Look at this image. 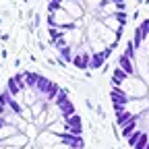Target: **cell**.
Returning a JSON list of instances; mask_svg holds the SVG:
<instances>
[{"label":"cell","mask_w":149,"mask_h":149,"mask_svg":"<svg viewBox=\"0 0 149 149\" xmlns=\"http://www.w3.org/2000/svg\"><path fill=\"white\" fill-rule=\"evenodd\" d=\"M120 89L126 93L130 100H147L149 97V85L143 79H139V77H128L120 85Z\"/></svg>","instance_id":"cell-1"},{"label":"cell","mask_w":149,"mask_h":149,"mask_svg":"<svg viewBox=\"0 0 149 149\" xmlns=\"http://www.w3.org/2000/svg\"><path fill=\"white\" fill-rule=\"evenodd\" d=\"M89 23L93 25V29H95V31H97V35H100V40H102L108 48H116V44H118V35H120V33L108 29V27H106V23H104V21H100V19H93V17H91V21H89Z\"/></svg>","instance_id":"cell-2"},{"label":"cell","mask_w":149,"mask_h":149,"mask_svg":"<svg viewBox=\"0 0 149 149\" xmlns=\"http://www.w3.org/2000/svg\"><path fill=\"white\" fill-rule=\"evenodd\" d=\"M48 27H60V29H74V19L66 13V10H62V8H58L56 13H52V15H48Z\"/></svg>","instance_id":"cell-3"},{"label":"cell","mask_w":149,"mask_h":149,"mask_svg":"<svg viewBox=\"0 0 149 149\" xmlns=\"http://www.w3.org/2000/svg\"><path fill=\"white\" fill-rule=\"evenodd\" d=\"M58 143H62V135H56V133H52V130H48V128L42 130L40 137H37V141H35V145L40 149H48V147L58 145Z\"/></svg>","instance_id":"cell-4"},{"label":"cell","mask_w":149,"mask_h":149,"mask_svg":"<svg viewBox=\"0 0 149 149\" xmlns=\"http://www.w3.org/2000/svg\"><path fill=\"white\" fill-rule=\"evenodd\" d=\"M122 108L128 112V114H133V116H141V114H145V112L149 110V97L147 100H128Z\"/></svg>","instance_id":"cell-5"},{"label":"cell","mask_w":149,"mask_h":149,"mask_svg":"<svg viewBox=\"0 0 149 149\" xmlns=\"http://www.w3.org/2000/svg\"><path fill=\"white\" fill-rule=\"evenodd\" d=\"M62 10H66L74 21H81V19L85 17V8L77 2V0H62V6H60Z\"/></svg>","instance_id":"cell-6"},{"label":"cell","mask_w":149,"mask_h":149,"mask_svg":"<svg viewBox=\"0 0 149 149\" xmlns=\"http://www.w3.org/2000/svg\"><path fill=\"white\" fill-rule=\"evenodd\" d=\"M104 23H106V27H108V29L120 33V31L124 29V25H126V13H118V15L106 17V19H104Z\"/></svg>","instance_id":"cell-7"},{"label":"cell","mask_w":149,"mask_h":149,"mask_svg":"<svg viewBox=\"0 0 149 149\" xmlns=\"http://www.w3.org/2000/svg\"><path fill=\"white\" fill-rule=\"evenodd\" d=\"M64 122H66V126H68V133H70V135H74V137H83V120H81L79 114H74V116L66 118Z\"/></svg>","instance_id":"cell-8"},{"label":"cell","mask_w":149,"mask_h":149,"mask_svg":"<svg viewBox=\"0 0 149 149\" xmlns=\"http://www.w3.org/2000/svg\"><path fill=\"white\" fill-rule=\"evenodd\" d=\"M21 100H23L25 106L31 108V106H35L37 102L42 100V93H40V89H37V87H27V89L23 91V97H21Z\"/></svg>","instance_id":"cell-9"},{"label":"cell","mask_w":149,"mask_h":149,"mask_svg":"<svg viewBox=\"0 0 149 149\" xmlns=\"http://www.w3.org/2000/svg\"><path fill=\"white\" fill-rule=\"evenodd\" d=\"M72 66H77L79 70H87V68H91V54L79 50L77 56H74V60H72Z\"/></svg>","instance_id":"cell-10"},{"label":"cell","mask_w":149,"mask_h":149,"mask_svg":"<svg viewBox=\"0 0 149 149\" xmlns=\"http://www.w3.org/2000/svg\"><path fill=\"white\" fill-rule=\"evenodd\" d=\"M110 100H112V104H114V106H124L130 97L126 95L120 87H112V89H110Z\"/></svg>","instance_id":"cell-11"},{"label":"cell","mask_w":149,"mask_h":149,"mask_svg":"<svg viewBox=\"0 0 149 149\" xmlns=\"http://www.w3.org/2000/svg\"><path fill=\"white\" fill-rule=\"evenodd\" d=\"M118 68H122L128 77H137V66H135V60L126 58V56H120L118 58Z\"/></svg>","instance_id":"cell-12"},{"label":"cell","mask_w":149,"mask_h":149,"mask_svg":"<svg viewBox=\"0 0 149 149\" xmlns=\"http://www.w3.org/2000/svg\"><path fill=\"white\" fill-rule=\"evenodd\" d=\"M114 114H116V122H118V126H120V128H122V126H126L130 120L135 118L133 114H128V112H126L122 106H114Z\"/></svg>","instance_id":"cell-13"},{"label":"cell","mask_w":149,"mask_h":149,"mask_svg":"<svg viewBox=\"0 0 149 149\" xmlns=\"http://www.w3.org/2000/svg\"><path fill=\"white\" fill-rule=\"evenodd\" d=\"M6 91L10 93L13 97H23V91H25V87L19 83L15 77H10L8 81H6Z\"/></svg>","instance_id":"cell-14"},{"label":"cell","mask_w":149,"mask_h":149,"mask_svg":"<svg viewBox=\"0 0 149 149\" xmlns=\"http://www.w3.org/2000/svg\"><path fill=\"white\" fill-rule=\"evenodd\" d=\"M58 108H60V114H62V118H64V120H66V118H70V116H74V114H77V110H74V104H72L70 100H66V102L58 104Z\"/></svg>","instance_id":"cell-15"},{"label":"cell","mask_w":149,"mask_h":149,"mask_svg":"<svg viewBox=\"0 0 149 149\" xmlns=\"http://www.w3.org/2000/svg\"><path fill=\"white\" fill-rule=\"evenodd\" d=\"M126 79H128V74H126L122 68H118V66H116V68H114V72H112V87H120Z\"/></svg>","instance_id":"cell-16"},{"label":"cell","mask_w":149,"mask_h":149,"mask_svg":"<svg viewBox=\"0 0 149 149\" xmlns=\"http://www.w3.org/2000/svg\"><path fill=\"white\" fill-rule=\"evenodd\" d=\"M52 85H54V81H50L48 77H44V74H40V77H37V89H40L42 95H46V93L52 89Z\"/></svg>","instance_id":"cell-17"},{"label":"cell","mask_w":149,"mask_h":149,"mask_svg":"<svg viewBox=\"0 0 149 149\" xmlns=\"http://www.w3.org/2000/svg\"><path fill=\"white\" fill-rule=\"evenodd\" d=\"M48 130H52V133H56V135H70V133H68V126H66V122H64V120L52 122V124L48 126Z\"/></svg>","instance_id":"cell-18"},{"label":"cell","mask_w":149,"mask_h":149,"mask_svg":"<svg viewBox=\"0 0 149 149\" xmlns=\"http://www.w3.org/2000/svg\"><path fill=\"white\" fill-rule=\"evenodd\" d=\"M70 29H60V27H48V35H50V40L56 42V40H60V37H64Z\"/></svg>","instance_id":"cell-19"},{"label":"cell","mask_w":149,"mask_h":149,"mask_svg":"<svg viewBox=\"0 0 149 149\" xmlns=\"http://www.w3.org/2000/svg\"><path fill=\"white\" fill-rule=\"evenodd\" d=\"M40 133H42V130L37 128V126H35L33 122H31V124H27V128H25V135H27V139H29V141H37Z\"/></svg>","instance_id":"cell-20"},{"label":"cell","mask_w":149,"mask_h":149,"mask_svg":"<svg viewBox=\"0 0 149 149\" xmlns=\"http://www.w3.org/2000/svg\"><path fill=\"white\" fill-rule=\"evenodd\" d=\"M106 60L108 58H106L104 54H91V68H100Z\"/></svg>","instance_id":"cell-21"},{"label":"cell","mask_w":149,"mask_h":149,"mask_svg":"<svg viewBox=\"0 0 149 149\" xmlns=\"http://www.w3.org/2000/svg\"><path fill=\"white\" fill-rule=\"evenodd\" d=\"M147 145H149V133H147V130H143L141 137H139V141H137V145H135L133 149H145Z\"/></svg>","instance_id":"cell-22"},{"label":"cell","mask_w":149,"mask_h":149,"mask_svg":"<svg viewBox=\"0 0 149 149\" xmlns=\"http://www.w3.org/2000/svg\"><path fill=\"white\" fill-rule=\"evenodd\" d=\"M104 2H106V0H85V4L89 6V10H91V15H93V13H95V10H97V8H100V6H102Z\"/></svg>","instance_id":"cell-23"},{"label":"cell","mask_w":149,"mask_h":149,"mask_svg":"<svg viewBox=\"0 0 149 149\" xmlns=\"http://www.w3.org/2000/svg\"><path fill=\"white\" fill-rule=\"evenodd\" d=\"M60 6H62V0H48V15L56 13Z\"/></svg>","instance_id":"cell-24"},{"label":"cell","mask_w":149,"mask_h":149,"mask_svg":"<svg viewBox=\"0 0 149 149\" xmlns=\"http://www.w3.org/2000/svg\"><path fill=\"white\" fill-rule=\"evenodd\" d=\"M139 29L143 31V35H145V37L149 35V19H145V21H141V23H139Z\"/></svg>","instance_id":"cell-25"},{"label":"cell","mask_w":149,"mask_h":149,"mask_svg":"<svg viewBox=\"0 0 149 149\" xmlns=\"http://www.w3.org/2000/svg\"><path fill=\"white\" fill-rule=\"evenodd\" d=\"M48 149H72V147H68V145H64V143H58V145H52V147H48Z\"/></svg>","instance_id":"cell-26"},{"label":"cell","mask_w":149,"mask_h":149,"mask_svg":"<svg viewBox=\"0 0 149 149\" xmlns=\"http://www.w3.org/2000/svg\"><path fill=\"white\" fill-rule=\"evenodd\" d=\"M6 112H8V108L4 104H0V116H6Z\"/></svg>","instance_id":"cell-27"},{"label":"cell","mask_w":149,"mask_h":149,"mask_svg":"<svg viewBox=\"0 0 149 149\" xmlns=\"http://www.w3.org/2000/svg\"><path fill=\"white\" fill-rule=\"evenodd\" d=\"M6 126V118L4 116H0V128H4Z\"/></svg>","instance_id":"cell-28"},{"label":"cell","mask_w":149,"mask_h":149,"mask_svg":"<svg viewBox=\"0 0 149 149\" xmlns=\"http://www.w3.org/2000/svg\"><path fill=\"white\" fill-rule=\"evenodd\" d=\"M110 2H122V0H110Z\"/></svg>","instance_id":"cell-29"},{"label":"cell","mask_w":149,"mask_h":149,"mask_svg":"<svg viewBox=\"0 0 149 149\" xmlns=\"http://www.w3.org/2000/svg\"><path fill=\"white\" fill-rule=\"evenodd\" d=\"M145 149H149V145H147V147H145Z\"/></svg>","instance_id":"cell-30"}]
</instances>
